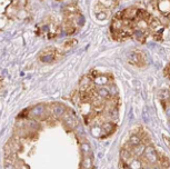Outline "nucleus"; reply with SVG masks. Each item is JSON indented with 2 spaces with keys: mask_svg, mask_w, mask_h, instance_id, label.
<instances>
[{
  "mask_svg": "<svg viewBox=\"0 0 170 169\" xmlns=\"http://www.w3.org/2000/svg\"><path fill=\"white\" fill-rule=\"evenodd\" d=\"M144 154H145L146 158H147L149 161H151V163H156V161H157V159H158L157 154H156L155 149H153L151 146H149V147H146Z\"/></svg>",
  "mask_w": 170,
  "mask_h": 169,
  "instance_id": "f257e3e1",
  "label": "nucleus"
},
{
  "mask_svg": "<svg viewBox=\"0 0 170 169\" xmlns=\"http://www.w3.org/2000/svg\"><path fill=\"white\" fill-rule=\"evenodd\" d=\"M158 8L161 11V13H164L166 17H168L169 15V9H170V3L168 1H159L158 2Z\"/></svg>",
  "mask_w": 170,
  "mask_h": 169,
  "instance_id": "f03ea898",
  "label": "nucleus"
},
{
  "mask_svg": "<svg viewBox=\"0 0 170 169\" xmlns=\"http://www.w3.org/2000/svg\"><path fill=\"white\" fill-rule=\"evenodd\" d=\"M137 13H138V10L136 8H128L122 13H124V18L128 19V20H131L135 17H137Z\"/></svg>",
  "mask_w": 170,
  "mask_h": 169,
  "instance_id": "7ed1b4c3",
  "label": "nucleus"
},
{
  "mask_svg": "<svg viewBox=\"0 0 170 169\" xmlns=\"http://www.w3.org/2000/svg\"><path fill=\"white\" fill-rule=\"evenodd\" d=\"M44 113V106L42 105H38V106H35L30 110V115L32 117H39V116H42Z\"/></svg>",
  "mask_w": 170,
  "mask_h": 169,
  "instance_id": "20e7f679",
  "label": "nucleus"
},
{
  "mask_svg": "<svg viewBox=\"0 0 170 169\" xmlns=\"http://www.w3.org/2000/svg\"><path fill=\"white\" fill-rule=\"evenodd\" d=\"M63 120H65V122L67 124L68 126H76L77 125V119H76V117L74 116V115H67V116H65V118H63Z\"/></svg>",
  "mask_w": 170,
  "mask_h": 169,
  "instance_id": "39448f33",
  "label": "nucleus"
},
{
  "mask_svg": "<svg viewBox=\"0 0 170 169\" xmlns=\"http://www.w3.org/2000/svg\"><path fill=\"white\" fill-rule=\"evenodd\" d=\"M132 35H133V37L136 38L137 40H139V41H145V32H144V30H141V29H136V30H133V32H132Z\"/></svg>",
  "mask_w": 170,
  "mask_h": 169,
  "instance_id": "423d86ee",
  "label": "nucleus"
},
{
  "mask_svg": "<svg viewBox=\"0 0 170 169\" xmlns=\"http://www.w3.org/2000/svg\"><path fill=\"white\" fill-rule=\"evenodd\" d=\"M65 111H66L65 106H62V105H57V106L53 108V116L60 117V116H62L63 113H65Z\"/></svg>",
  "mask_w": 170,
  "mask_h": 169,
  "instance_id": "0eeeda50",
  "label": "nucleus"
},
{
  "mask_svg": "<svg viewBox=\"0 0 170 169\" xmlns=\"http://www.w3.org/2000/svg\"><path fill=\"white\" fill-rule=\"evenodd\" d=\"M94 83L96 85H99V86H103V85H107L108 83V78L106 76H98L97 78H94Z\"/></svg>",
  "mask_w": 170,
  "mask_h": 169,
  "instance_id": "6e6552de",
  "label": "nucleus"
},
{
  "mask_svg": "<svg viewBox=\"0 0 170 169\" xmlns=\"http://www.w3.org/2000/svg\"><path fill=\"white\" fill-rule=\"evenodd\" d=\"M145 146L144 145H138V146H135L133 147V151H132V154L133 155H136V156H141L142 154H144V151H145Z\"/></svg>",
  "mask_w": 170,
  "mask_h": 169,
  "instance_id": "1a4fd4ad",
  "label": "nucleus"
},
{
  "mask_svg": "<svg viewBox=\"0 0 170 169\" xmlns=\"http://www.w3.org/2000/svg\"><path fill=\"white\" fill-rule=\"evenodd\" d=\"M40 60L42 61V63H52L53 60H55V55L53 54H46V55H44V56L40 57Z\"/></svg>",
  "mask_w": 170,
  "mask_h": 169,
  "instance_id": "9d476101",
  "label": "nucleus"
},
{
  "mask_svg": "<svg viewBox=\"0 0 170 169\" xmlns=\"http://www.w3.org/2000/svg\"><path fill=\"white\" fill-rule=\"evenodd\" d=\"M129 144L133 146V147L138 146V145L141 144V139H140L138 135H132V136H130V139H129Z\"/></svg>",
  "mask_w": 170,
  "mask_h": 169,
  "instance_id": "9b49d317",
  "label": "nucleus"
},
{
  "mask_svg": "<svg viewBox=\"0 0 170 169\" xmlns=\"http://www.w3.org/2000/svg\"><path fill=\"white\" fill-rule=\"evenodd\" d=\"M92 167V160H91V158L88 156L85 157V159H83V161H82V168L83 169H91Z\"/></svg>",
  "mask_w": 170,
  "mask_h": 169,
  "instance_id": "f8f14e48",
  "label": "nucleus"
},
{
  "mask_svg": "<svg viewBox=\"0 0 170 169\" xmlns=\"http://www.w3.org/2000/svg\"><path fill=\"white\" fill-rule=\"evenodd\" d=\"M81 151L85 156H87L88 154L91 152V148H90V145L87 143H82L81 144Z\"/></svg>",
  "mask_w": 170,
  "mask_h": 169,
  "instance_id": "ddd939ff",
  "label": "nucleus"
},
{
  "mask_svg": "<svg viewBox=\"0 0 170 169\" xmlns=\"http://www.w3.org/2000/svg\"><path fill=\"white\" fill-rule=\"evenodd\" d=\"M91 134L94 135V137H99L101 134V128L99 126H94V127H91Z\"/></svg>",
  "mask_w": 170,
  "mask_h": 169,
  "instance_id": "4468645a",
  "label": "nucleus"
},
{
  "mask_svg": "<svg viewBox=\"0 0 170 169\" xmlns=\"http://www.w3.org/2000/svg\"><path fill=\"white\" fill-rule=\"evenodd\" d=\"M97 91H98V95L100 96L101 98H107L108 96H109V92H108L107 88H99Z\"/></svg>",
  "mask_w": 170,
  "mask_h": 169,
  "instance_id": "2eb2a0df",
  "label": "nucleus"
},
{
  "mask_svg": "<svg viewBox=\"0 0 170 169\" xmlns=\"http://www.w3.org/2000/svg\"><path fill=\"white\" fill-rule=\"evenodd\" d=\"M130 169H141V163L139 160H132L129 165Z\"/></svg>",
  "mask_w": 170,
  "mask_h": 169,
  "instance_id": "dca6fc26",
  "label": "nucleus"
},
{
  "mask_svg": "<svg viewBox=\"0 0 170 169\" xmlns=\"http://www.w3.org/2000/svg\"><path fill=\"white\" fill-rule=\"evenodd\" d=\"M108 92H109V95H111V96H116V95L118 94V89H117V87L114 86V85H111V86H109V87L107 88Z\"/></svg>",
  "mask_w": 170,
  "mask_h": 169,
  "instance_id": "f3484780",
  "label": "nucleus"
},
{
  "mask_svg": "<svg viewBox=\"0 0 170 169\" xmlns=\"http://www.w3.org/2000/svg\"><path fill=\"white\" fill-rule=\"evenodd\" d=\"M150 26H151V28H152L153 30H157V29H159V28L161 27L160 22H159V20H157V19H152Z\"/></svg>",
  "mask_w": 170,
  "mask_h": 169,
  "instance_id": "a211bd4d",
  "label": "nucleus"
},
{
  "mask_svg": "<svg viewBox=\"0 0 170 169\" xmlns=\"http://www.w3.org/2000/svg\"><path fill=\"white\" fill-rule=\"evenodd\" d=\"M120 156H121V158H122L124 160H128V159L130 158V152H129L128 150L122 149V150H121V152H120Z\"/></svg>",
  "mask_w": 170,
  "mask_h": 169,
  "instance_id": "6ab92c4d",
  "label": "nucleus"
},
{
  "mask_svg": "<svg viewBox=\"0 0 170 169\" xmlns=\"http://www.w3.org/2000/svg\"><path fill=\"white\" fill-rule=\"evenodd\" d=\"M97 17L99 19H101V20H103V19L107 18V13H103V11H100V13H97Z\"/></svg>",
  "mask_w": 170,
  "mask_h": 169,
  "instance_id": "aec40b11",
  "label": "nucleus"
},
{
  "mask_svg": "<svg viewBox=\"0 0 170 169\" xmlns=\"http://www.w3.org/2000/svg\"><path fill=\"white\" fill-rule=\"evenodd\" d=\"M77 22H78V25L79 26L83 25V22H85V18H83V16H79V17L77 18Z\"/></svg>",
  "mask_w": 170,
  "mask_h": 169,
  "instance_id": "412c9836",
  "label": "nucleus"
},
{
  "mask_svg": "<svg viewBox=\"0 0 170 169\" xmlns=\"http://www.w3.org/2000/svg\"><path fill=\"white\" fill-rule=\"evenodd\" d=\"M100 3H101V5H103V6H106V7H110V6H113V5H116V2H112V1H108V2L101 1Z\"/></svg>",
  "mask_w": 170,
  "mask_h": 169,
  "instance_id": "4be33fe9",
  "label": "nucleus"
},
{
  "mask_svg": "<svg viewBox=\"0 0 170 169\" xmlns=\"http://www.w3.org/2000/svg\"><path fill=\"white\" fill-rule=\"evenodd\" d=\"M103 129H105L106 131H108V129L112 130V129H113V125H112V124H106V125L103 126Z\"/></svg>",
  "mask_w": 170,
  "mask_h": 169,
  "instance_id": "5701e85b",
  "label": "nucleus"
},
{
  "mask_svg": "<svg viewBox=\"0 0 170 169\" xmlns=\"http://www.w3.org/2000/svg\"><path fill=\"white\" fill-rule=\"evenodd\" d=\"M111 117H112L113 119L118 118V110L117 109H113L112 113H111Z\"/></svg>",
  "mask_w": 170,
  "mask_h": 169,
  "instance_id": "b1692460",
  "label": "nucleus"
},
{
  "mask_svg": "<svg viewBox=\"0 0 170 169\" xmlns=\"http://www.w3.org/2000/svg\"><path fill=\"white\" fill-rule=\"evenodd\" d=\"M77 130L79 131V135H83V129L80 125H77Z\"/></svg>",
  "mask_w": 170,
  "mask_h": 169,
  "instance_id": "393cba45",
  "label": "nucleus"
},
{
  "mask_svg": "<svg viewBox=\"0 0 170 169\" xmlns=\"http://www.w3.org/2000/svg\"><path fill=\"white\" fill-rule=\"evenodd\" d=\"M142 118L145 119V122H148V121H149V116H148V115H147V113H144V116H142Z\"/></svg>",
  "mask_w": 170,
  "mask_h": 169,
  "instance_id": "a878e982",
  "label": "nucleus"
},
{
  "mask_svg": "<svg viewBox=\"0 0 170 169\" xmlns=\"http://www.w3.org/2000/svg\"><path fill=\"white\" fill-rule=\"evenodd\" d=\"M5 169H15L12 163H6V166H5Z\"/></svg>",
  "mask_w": 170,
  "mask_h": 169,
  "instance_id": "bb28decb",
  "label": "nucleus"
},
{
  "mask_svg": "<svg viewBox=\"0 0 170 169\" xmlns=\"http://www.w3.org/2000/svg\"><path fill=\"white\" fill-rule=\"evenodd\" d=\"M124 169H130V167H129V166H125V168Z\"/></svg>",
  "mask_w": 170,
  "mask_h": 169,
  "instance_id": "cd10ccee",
  "label": "nucleus"
},
{
  "mask_svg": "<svg viewBox=\"0 0 170 169\" xmlns=\"http://www.w3.org/2000/svg\"><path fill=\"white\" fill-rule=\"evenodd\" d=\"M152 169H160V168H159V167H153Z\"/></svg>",
  "mask_w": 170,
  "mask_h": 169,
  "instance_id": "c85d7f7f",
  "label": "nucleus"
},
{
  "mask_svg": "<svg viewBox=\"0 0 170 169\" xmlns=\"http://www.w3.org/2000/svg\"><path fill=\"white\" fill-rule=\"evenodd\" d=\"M141 169H151V168H141Z\"/></svg>",
  "mask_w": 170,
  "mask_h": 169,
  "instance_id": "c756f323",
  "label": "nucleus"
}]
</instances>
